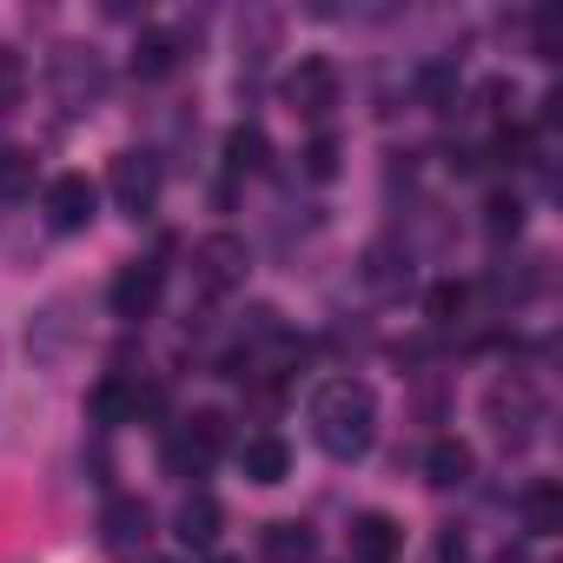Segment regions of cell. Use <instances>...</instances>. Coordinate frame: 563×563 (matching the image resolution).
<instances>
[{"mask_svg":"<svg viewBox=\"0 0 563 563\" xmlns=\"http://www.w3.org/2000/svg\"><path fill=\"white\" fill-rule=\"evenodd\" d=\"M312 438H319L325 457H339V464L365 457L372 438H378V398H372V385H365V378H325V385L312 391Z\"/></svg>","mask_w":563,"mask_h":563,"instance_id":"1","label":"cell"},{"mask_svg":"<svg viewBox=\"0 0 563 563\" xmlns=\"http://www.w3.org/2000/svg\"><path fill=\"white\" fill-rule=\"evenodd\" d=\"M484 418L497 424L504 444H530V431L543 424V391H537L523 372H510V378H497V385L484 391Z\"/></svg>","mask_w":563,"mask_h":563,"instance_id":"2","label":"cell"},{"mask_svg":"<svg viewBox=\"0 0 563 563\" xmlns=\"http://www.w3.org/2000/svg\"><path fill=\"white\" fill-rule=\"evenodd\" d=\"M245 265H252L245 239H239V232H212V239L192 245V286H199L206 299H219V292L245 286Z\"/></svg>","mask_w":563,"mask_h":563,"instance_id":"3","label":"cell"},{"mask_svg":"<svg viewBox=\"0 0 563 563\" xmlns=\"http://www.w3.org/2000/svg\"><path fill=\"white\" fill-rule=\"evenodd\" d=\"M286 100H292L306 120H325V113L339 107V67H332L325 54H306V60L286 74Z\"/></svg>","mask_w":563,"mask_h":563,"instance_id":"4","label":"cell"},{"mask_svg":"<svg viewBox=\"0 0 563 563\" xmlns=\"http://www.w3.org/2000/svg\"><path fill=\"white\" fill-rule=\"evenodd\" d=\"M41 206H47V225H54V232H87L93 212H100V186H93L87 173H60Z\"/></svg>","mask_w":563,"mask_h":563,"instance_id":"5","label":"cell"},{"mask_svg":"<svg viewBox=\"0 0 563 563\" xmlns=\"http://www.w3.org/2000/svg\"><path fill=\"white\" fill-rule=\"evenodd\" d=\"M113 199H120V212H133V219H146L153 206H159V159L153 153H120L113 159Z\"/></svg>","mask_w":563,"mask_h":563,"instance_id":"6","label":"cell"},{"mask_svg":"<svg viewBox=\"0 0 563 563\" xmlns=\"http://www.w3.org/2000/svg\"><path fill=\"white\" fill-rule=\"evenodd\" d=\"M159 286H166V272H159L153 258H133V265H120V278H113V319H153V306H159Z\"/></svg>","mask_w":563,"mask_h":563,"instance_id":"7","label":"cell"},{"mask_svg":"<svg viewBox=\"0 0 563 563\" xmlns=\"http://www.w3.org/2000/svg\"><path fill=\"white\" fill-rule=\"evenodd\" d=\"M54 87H60L67 107H87V100L107 93V67L93 60V47H60L54 54Z\"/></svg>","mask_w":563,"mask_h":563,"instance_id":"8","label":"cell"},{"mask_svg":"<svg viewBox=\"0 0 563 563\" xmlns=\"http://www.w3.org/2000/svg\"><path fill=\"white\" fill-rule=\"evenodd\" d=\"M159 405V391H140V385H126V378H100L93 391H87V418L93 424H133L140 411H153Z\"/></svg>","mask_w":563,"mask_h":563,"instance_id":"9","label":"cell"},{"mask_svg":"<svg viewBox=\"0 0 563 563\" xmlns=\"http://www.w3.org/2000/svg\"><path fill=\"white\" fill-rule=\"evenodd\" d=\"M100 523H107V550H113V556H133V550L153 543V510H146L140 497H113Z\"/></svg>","mask_w":563,"mask_h":563,"instance_id":"10","label":"cell"},{"mask_svg":"<svg viewBox=\"0 0 563 563\" xmlns=\"http://www.w3.org/2000/svg\"><path fill=\"white\" fill-rule=\"evenodd\" d=\"M398 550H405L398 517H385V510H358L352 517V556L358 563H398Z\"/></svg>","mask_w":563,"mask_h":563,"instance_id":"11","label":"cell"},{"mask_svg":"<svg viewBox=\"0 0 563 563\" xmlns=\"http://www.w3.org/2000/svg\"><path fill=\"white\" fill-rule=\"evenodd\" d=\"M225 451V411H192L173 438V464H212Z\"/></svg>","mask_w":563,"mask_h":563,"instance_id":"12","label":"cell"},{"mask_svg":"<svg viewBox=\"0 0 563 563\" xmlns=\"http://www.w3.org/2000/svg\"><path fill=\"white\" fill-rule=\"evenodd\" d=\"M239 471H245L252 484H286V477H292V444L272 438V431H258V438L239 444Z\"/></svg>","mask_w":563,"mask_h":563,"instance_id":"13","label":"cell"},{"mask_svg":"<svg viewBox=\"0 0 563 563\" xmlns=\"http://www.w3.org/2000/svg\"><path fill=\"white\" fill-rule=\"evenodd\" d=\"M219 523H225L219 497H212V490H192V497L179 504V517H173V537H179L186 550H212V543H219Z\"/></svg>","mask_w":563,"mask_h":563,"instance_id":"14","label":"cell"},{"mask_svg":"<svg viewBox=\"0 0 563 563\" xmlns=\"http://www.w3.org/2000/svg\"><path fill=\"white\" fill-rule=\"evenodd\" d=\"M424 477H431L438 490L471 484V444H464V438H431V451H424Z\"/></svg>","mask_w":563,"mask_h":563,"instance_id":"15","label":"cell"},{"mask_svg":"<svg viewBox=\"0 0 563 563\" xmlns=\"http://www.w3.org/2000/svg\"><path fill=\"white\" fill-rule=\"evenodd\" d=\"M523 530H530V537L563 530V484H556V477H537V484L523 490Z\"/></svg>","mask_w":563,"mask_h":563,"instance_id":"16","label":"cell"},{"mask_svg":"<svg viewBox=\"0 0 563 563\" xmlns=\"http://www.w3.org/2000/svg\"><path fill=\"white\" fill-rule=\"evenodd\" d=\"M258 550H265V563H312V550H319V537H312L306 523H265V537H258Z\"/></svg>","mask_w":563,"mask_h":563,"instance_id":"17","label":"cell"},{"mask_svg":"<svg viewBox=\"0 0 563 563\" xmlns=\"http://www.w3.org/2000/svg\"><path fill=\"white\" fill-rule=\"evenodd\" d=\"M173 67H179V41L159 34V27H146V34L133 41V74H140V80H166Z\"/></svg>","mask_w":563,"mask_h":563,"instance_id":"18","label":"cell"},{"mask_svg":"<svg viewBox=\"0 0 563 563\" xmlns=\"http://www.w3.org/2000/svg\"><path fill=\"white\" fill-rule=\"evenodd\" d=\"M225 166L232 173H258L265 166V133L258 126H232L225 133Z\"/></svg>","mask_w":563,"mask_h":563,"instance_id":"19","label":"cell"},{"mask_svg":"<svg viewBox=\"0 0 563 563\" xmlns=\"http://www.w3.org/2000/svg\"><path fill=\"white\" fill-rule=\"evenodd\" d=\"M424 312H431V325H457V319L471 312V286H457V278H444V286H431Z\"/></svg>","mask_w":563,"mask_h":563,"instance_id":"20","label":"cell"},{"mask_svg":"<svg viewBox=\"0 0 563 563\" xmlns=\"http://www.w3.org/2000/svg\"><path fill=\"white\" fill-rule=\"evenodd\" d=\"M27 192H34V153L8 146L0 153V199H27Z\"/></svg>","mask_w":563,"mask_h":563,"instance_id":"21","label":"cell"},{"mask_svg":"<svg viewBox=\"0 0 563 563\" xmlns=\"http://www.w3.org/2000/svg\"><path fill=\"white\" fill-rule=\"evenodd\" d=\"M21 93H27V60L14 47H0V113H14Z\"/></svg>","mask_w":563,"mask_h":563,"instance_id":"22","label":"cell"},{"mask_svg":"<svg viewBox=\"0 0 563 563\" xmlns=\"http://www.w3.org/2000/svg\"><path fill=\"white\" fill-rule=\"evenodd\" d=\"M299 159H306V179H339V140L332 133H312V146Z\"/></svg>","mask_w":563,"mask_h":563,"instance_id":"23","label":"cell"},{"mask_svg":"<svg viewBox=\"0 0 563 563\" xmlns=\"http://www.w3.org/2000/svg\"><path fill=\"white\" fill-rule=\"evenodd\" d=\"M484 225H490L497 239L517 232V225H523V199H517V192H490V199H484Z\"/></svg>","mask_w":563,"mask_h":563,"instance_id":"24","label":"cell"},{"mask_svg":"<svg viewBox=\"0 0 563 563\" xmlns=\"http://www.w3.org/2000/svg\"><path fill=\"white\" fill-rule=\"evenodd\" d=\"M556 54H563V14L543 8L537 14V60H556Z\"/></svg>","mask_w":563,"mask_h":563,"instance_id":"25","label":"cell"},{"mask_svg":"<svg viewBox=\"0 0 563 563\" xmlns=\"http://www.w3.org/2000/svg\"><path fill=\"white\" fill-rule=\"evenodd\" d=\"M438 563H464V537H444L438 543Z\"/></svg>","mask_w":563,"mask_h":563,"instance_id":"26","label":"cell"},{"mask_svg":"<svg viewBox=\"0 0 563 563\" xmlns=\"http://www.w3.org/2000/svg\"><path fill=\"white\" fill-rule=\"evenodd\" d=\"M206 563H245V556H225V550H206Z\"/></svg>","mask_w":563,"mask_h":563,"instance_id":"27","label":"cell"}]
</instances>
